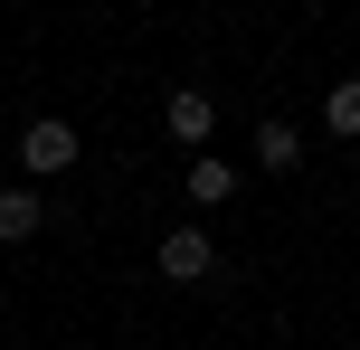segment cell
Here are the masks:
<instances>
[{"mask_svg":"<svg viewBox=\"0 0 360 350\" xmlns=\"http://www.w3.org/2000/svg\"><path fill=\"white\" fill-rule=\"evenodd\" d=\"M19 170H29V180H57V170H76V123H67V114H38V123L19 133Z\"/></svg>","mask_w":360,"mask_h":350,"instance_id":"obj_1","label":"cell"},{"mask_svg":"<svg viewBox=\"0 0 360 350\" xmlns=\"http://www.w3.org/2000/svg\"><path fill=\"white\" fill-rule=\"evenodd\" d=\"M162 275H171V284L218 275V246H209V227H171V237H162Z\"/></svg>","mask_w":360,"mask_h":350,"instance_id":"obj_2","label":"cell"},{"mask_svg":"<svg viewBox=\"0 0 360 350\" xmlns=\"http://www.w3.org/2000/svg\"><path fill=\"white\" fill-rule=\"evenodd\" d=\"M190 199H199V208H228V199H237V161L199 152V161H190Z\"/></svg>","mask_w":360,"mask_h":350,"instance_id":"obj_3","label":"cell"},{"mask_svg":"<svg viewBox=\"0 0 360 350\" xmlns=\"http://www.w3.org/2000/svg\"><path fill=\"white\" fill-rule=\"evenodd\" d=\"M256 161H266L275 180H285V170H304V133H294V123H256Z\"/></svg>","mask_w":360,"mask_h":350,"instance_id":"obj_4","label":"cell"},{"mask_svg":"<svg viewBox=\"0 0 360 350\" xmlns=\"http://www.w3.org/2000/svg\"><path fill=\"white\" fill-rule=\"evenodd\" d=\"M38 227H48L38 218V189H0V246H29Z\"/></svg>","mask_w":360,"mask_h":350,"instance_id":"obj_5","label":"cell"},{"mask_svg":"<svg viewBox=\"0 0 360 350\" xmlns=\"http://www.w3.org/2000/svg\"><path fill=\"white\" fill-rule=\"evenodd\" d=\"M209 123H218V105H209L199 86H180V95H171V142H209Z\"/></svg>","mask_w":360,"mask_h":350,"instance_id":"obj_6","label":"cell"},{"mask_svg":"<svg viewBox=\"0 0 360 350\" xmlns=\"http://www.w3.org/2000/svg\"><path fill=\"white\" fill-rule=\"evenodd\" d=\"M323 123L342 133V142H360V76H342V86L323 95Z\"/></svg>","mask_w":360,"mask_h":350,"instance_id":"obj_7","label":"cell"}]
</instances>
